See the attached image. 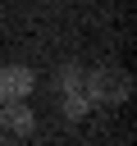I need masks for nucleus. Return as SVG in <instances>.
<instances>
[{
  "label": "nucleus",
  "instance_id": "1",
  "mask_svg": "<svg viewBox=\"0 0 137 146\" xmlns=\"http://www.w3.org/2000/svg\"><path fill=\"white\" fill-rule=\"evenodd\" d=\"M27 91H32V68H23V64L0 68V100H23Z\"/></svg>",
  "mask_w": 137,
  "mask_h": 146
},
{
  "label": "nucleus",
  "instance_id": "2",
  "mask_svg": "<svg viewBox=\"0 0 137 146\" xmlns=\"http://www.w3.org/2000/svg\"><path fill=\"white\" fill-rule=\"evenodd\" d=\"M0 123L9 132H32V110L23 100H9V110H0Z\"/></svg>",
  "mask_w": 137,
  "mask_h": 146
},
{
  "label": "nucleus",
  "instance_id": "3",
  "mask_svg": "<svg viewBox=\"0 0 137 146\" xmlns=\"http://www.w3.org/2000/svg\"><path fill=\"white\" fill-rule=\"evenodd\" d=\"M82 73H87V68L64 64V68H59V78H55V82H59V91H64V96H68V91H82Z\"/></svg>",
  "mask_w": 137,
  "mask_h": 146
},
{
  "label": "nucleus",
  "instance_id": "4",
  "mask_svg": "<svg viewBox=\"0 0 137 146\" xmlns=\"http://www.w3.org/2000/svg\"><path fill=\"white\" fill-rule=\"evenodd\" d=\"M87 110H91V100H87V91H68V96H64V114H68V119H82Z\"/></svg>",
  "mask_w": 137,
  "mask_h": 146
},
{
  "label": "nucleus",
  "instance_id": "5",
  "mask_svg": "<svg viewBox=\"0 0 137 146\" xmlns=\"http://www.w3.org/2000/svg\"><path fill=\"white\" fill-rule=\"evenodd\" d=\"M0 132H5V123H0Z\"/></svg>",
  "mask_w": 137,
  "mask_h": 146
}]
</instances>
